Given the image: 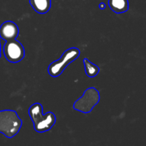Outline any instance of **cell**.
Listing matches in <instances>:
<instances>
[{"label":"cell","instance_id":"3","mask_svg":"<svg viewBox=\"0 0 146 146\" xmlns=\"http://www.w3.org/2000/svg\"><path fill=\"white\" fill-rule=\"evenodd\" d=\"M80 54V50L75 47L66 50L59 59L50 64L48 68V74L52 77L59 76L65 68L79 56Z\"/></svg>","mask_w":146,"mask_h":146},{"label":"cell","instance_id":"10","mask_svg":"<svg viewBox=\"0 0 146 146\" xmlns=\"http://www.w3.org/2000/svg\"><path fill=\"white\" fill-rule=\"evenodd\" d=\"M99 8L101 9H104L106 8V4H104V2L100 3V4H99Z\"/></svg>","mask_w":146,"mask_h":146},{"label":"cell","instance_id":"5","mask_svg":"<svg viewBox=\"0 0 146 146\" xmlns=\"http://www.w3.org/2000/svg\"><path fill=\"white\" fill-rule=\"evenodd\" d=\"M3 52L7 61L11 63L19 62L25 56L24 46L16 39L7 41L3 47Z\"/></svg>","mask_w":146,"mask_h":146},{"label":"cell","instance_id":"2","mask_svg":"<svg viewBox=\"0 0 146 146\" xmlns=\"http://www.w3.org/2000/svg\"><path fill=\"white\" fill-rule=\"evenodd\" d=\"M22 125V121L15 111L3 110L0 111V133L11 138L15 136Z\"/></svg>","mask_w":146,"mask_h":146},{"label":"cell","instance_id":"1","mask_svg":"<svg viewBox=\"0 0 146 146\" xmlns=\"http://www.w3.org/2000/svg\"><path fill=\"white\" fill-rule=\"evenodd\" d=\"M29 114L34 123V129L36 132L44 133L49 131L55 124L56 118L52 112L43 114V107L38 103L31 106Z\"/></svg>","mask_w":146,"mask_h":146},{"label":"cell","instance_id":"7","mask_svg":"<svg viewBox=\"0 0 146 146\" xmlns=\"http://www.w3.org/2000/svg\"><path fill=\"white\" fill-rule=\"evenodd\" d=\"M29 2L33 9L39 14L47 13L51 6V0H29Z\"/></svg>","mask_w":146,"mask_h":146},{"label":"cell","instance_id":"6","mask_svg":"<svg viewBox=\"0 0 146 146\" xmlns=\"http://www.w3.org/2000/svg\"><path fill=\"white\" fill-rule=\"evenodd\" d=\"M19 30L17 24L11 21H7L0 27V38L6 41L14 40L18 37Z\"/></svg>","mask_w":146,"mask_h":146},{"label":"cell","instance_id":"11","mask_svg":"<svg viewBox=\"0 0 146 146\" xmlns=\"http://www.w3.org/2000/svg\"><path fill=\"white\" fill-rule=\"evenodd\" d=\"M0 58H1V43H0Z\"/></svg>","mask_w":146,"mask_h":146},{"label":"cell","instance_id":"8","mask_svg":"<svg viewBox=\"0 0 146 146\" xmlns=\"http://www.w3.org/2000/svg\"><path fill=\"white\" fill-rule=\"evenodd\" d=\"M108 5L111 9L117 14L125 12L129 8L128 0H108Z\"/></svg>","mask_w":146,"mask_h":146},{"label":"cell","instance_id":"4","mask_svg":"<svg viewBox=\"0 0 146 146\" xmlns=\"http://www.w3.org/2000/svg\"><path fill=\"white\" fill-rule=\"evenodd\" d=\"M99 101V91L96 88L91 87L86 90L82 96L74 103V108L84 113H89Z\"/></svg>","mask_w":146,"mask_h":146},{"label":"cell","instance_id":"9","mask_svg":"<svg viewBox=\"0 0 146 146\" xmlns=\"http://www.w3.org/2000/svg\"><path fill=\"white\" fill-rule=\"evenodd\" d=\"M84 66H85L86 74L90 78H94L96 76H97L99 73V68L97 65L91 63L88 58H84Z\"/></svg>","mask_w":146,"mask_h":146}]
</instances>
